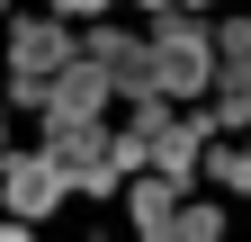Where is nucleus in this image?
Returning a JSON list of instances; mask_svg holds the SVG:
<instances>
[{"instance_id": "f257e3e1", "label": "nucleus", "mask_w": 251, "mask_h": 242, "mask_svg": "<svg viewBox=\"0 0 251 242\" xmlns=\"http://www.w3.org/2000/svg\"><path fill=\"white\" fill-rule=\"evenodd\" d=\"M144 81L162 90V99H188V90H206V81H215V45H206L188 18H171L162 36L144 45Z\"/></svg>"}, {"instance_id": "f03ea898", "label": "nucleus", "mask_w": 251, "mask_h": 242, "mask_svg": "<svg viewBox=\"0 0 251 242\" xmlns=\"http://www.w3.org/2000/svg\"><path fill=\"white\" fill-rule=\"evenodd\" d=\"M63 63H72V36H63L54 18H27L18 36H9V81H0V90L27 99V108H45V81H54Z\"/></svg>"}, {"instance_id": "7ed1b4c3", "label": "nucleus", "mask_w": 251, "mask_h": 242, "mask_svg": "<svg viewBox=\"0 0 251 242\" xmlns=\"http://www.w3.org/2000/svg\"><path fill=\"white\" fill-rule=\"evenodd\" d=\"M54 170H63V189H117V144L99 135V117H81V126H54Z\"/></svg>"}, {"instance_id": "20e7f679", "label": "nucleus", "mask_w": 251, "mask_h": 242, "mask_svg": "<svg viewBox=\"0 0 251 242\" xmlns=\"http://www.w3.org/2000/svg\"><path fill=\"white\" fill-rule=\"evenodd\" d=\"M108 63H90V54H81V63H63L54 81H45V126H81V117H99V99H108Z\"/></svg>"}, {"instance_id": "39448f33", "label": "nucleus", "mask_w": 251, "mask_h": 242, "mask_svg": "<svg viewBox=\"0 0 251 242\" xmlns=\"http://www.w3.org/2000/svg\"><path fill=\"white\" fill-rule=\"evenodd\" d=\"M0 197H9V216L27 224V216H54V197H63V170H54V153H0Z\"/></svg>"}, {"instance_id": "423d86ee", "label": "nucleus", "mask_w": 251, "mask_h": 242, "mask_svg": "<svg viewBox=\"0 0 251 242\" xmlns=\"http://www.w3.org/2000/svg\"><path fill=\"white\" fill-rule=\"evenodd\" d=\"M126 206H135V233H162V224H171V206H179V179H171V170H144Z\"/></svg>"}, {"instance_id": "0eeeda50", "label": "nucleus", "mask_w": 251, "mask_h": 242, "mask_svg": "<svg viewBox=\"0 0 251 242\" xmlns=\"http://www.w3.org/2000/svg\"><path fill=\"white\" fill-rule=\"evenodd\" d=\"M206 170H215V189H242V197H251V144H215Z\"/></svg>"}, {"instance_id": "6e6552de", "label": "nucleus", "mask_w": 251, "mask_h": 242, "mask_svg": "<svg viewBox=\"0 0 251 242\" xmlns=\"http://www.w3.org/2000/svg\"><path fill=\"white\" fill-rule=\"evenodd\" d=\"M215 224H225L215 206H171V224H162V233H179V242H206Z\"/></svg>"}, {"instance_id": "1a4fd4ad", "label": "nucleus", "mask_w": 251, "mask_h": 242, "mask_svg": "<svg viewBox=\"0 0 251 242\" xmlns=\"http://www.w3.org/2000/svg\"><path fill=\"white\" fill-rule=\"evenodd\" d=\"M215 54H225V63H251V18H225V27H215Z\"/></svg>"}, {"instance_id": "9d476101", "label": "nucleus", "mask_w": 251, "mask_h": 242, "mask_svg": "<svg viewBox=\"0 0 251 242\" xmlns=\"http://www.w3.org/2000/svg\"><path fill=\"white\" fill-rule=\"evenodd\" d=\"M63 9H72V18H90V9H108V0H63Z\"/></svg>"}, {"instance_id": "9b49d317", "label": "nucleus", "mask_w": 251, "mask_h": 242, "mask_svg": "<svg viewBox=\"0 0 251 242\" xmlns=\"http://www.w3.org/2000/svg\"><path fill=\"white\" fill-rule=\"evenodd\" d=\"M0 108H9V90H0Z\"/></svg>"}]
</instances>
